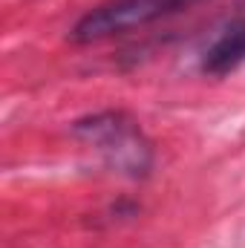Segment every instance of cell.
<instances>
[{"label":"cell","mask_w":245,"mask_h":248,"mask_svg":"<svg viewBox=\"0 0 245 248\" xmlns=\"http://www.w3.org/2000/svg\"><path fill=\"white\" fill-rule=\"evenodd\" d=\"M72 136L127 179H144L153 168V144L138 122L124 110H101L72 124Z\"/></svg>","instance_id":"1"},{"label":"cell","mask_w":245,"mask_h":248,"mask_svg":"<svg viewBox=\"0 0 245 248\" xmlns=\"http://www.w3.org/2000/svg\"><path fill=\"white\" fill-rule=\"evenodd\" d=\"M199 0H104L69 29L72 44H98L133 29H144L162 17L190 9Z\"/></svg>","instance_id":"2"},{"label":"cell","mask_w":245,"mask_h":248,"mask_svg":"<svg viewBox=\"0 0 245 248\" xmlns=\"http://www.w3.org/2000/svg\"><path fill=\"white\" fill-rule=\"evenodd\" d=\"M245 63V15L228 20L219 35L208 44V49L202 52V61L199 69L205 75H214V78H222L234 69H240Z\"/></svg>","instance_id":"3"}]
</instances>
